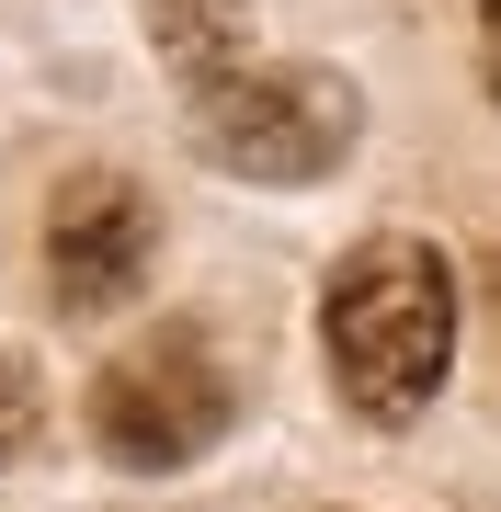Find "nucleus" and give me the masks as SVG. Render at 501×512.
I'll return each instance as SVG.
<instances>
[{
	"instance_id": "nucleus-1",
	"label": "nucleus",
	"mask_w": 501,
	"mask_h": 512,
	"mask_svg": "<svg viewBox=\"0 0 501 512\" xmlns=\"http://www.w3.org/2000/svg\"><path fill=\"white\" fill-rule=\"evenodd\" d=\"M319 342L365 421H410L456 365V274L422 239H365L319 296Z\"/></svg>"
},
{
	"instance_id": "nucleus-2",
	"label": "nucleus",
	"mask_w": 501,
	"mask_h": 512,
	"mask_svg": "<svg viewBox=\"0 0 501 512\" xmlns=\"http://www.w3.org/2000/svg\"><path fill=\"white\" fill-rule=\"evenodd\" d=\"M194 148L240 183H319L353 148V92L331 69H274V57H228L194 80Z\"/></svg>"
},
{
	"instance_id": "nucleus-3",
	"label": "nucleus",
	"mask_w": 501,
	"mask_h": 512,
	"mask_svg": "<svg viewBox=\"0 0 501 512\" xmlns=\"http://www.w3.org/2000/svg\"><path fill=\"white\" fill-rule=\"evenodd\" d=\"M217 433H228V365L194 330H149V342H126L92 376V444L114 467H137V478L194 467Z\"/></svg>"
},
{
	"instance_id": "nucleus-4",
	"label": "nucleus",
	"mask_w": 501,
	"mask_h": 512,
	"mask_svg": "<svg viewBox=\"0 0 501 512\" xmlns=\"http://www.w3.org/2000/svg\"><path fill=\"white\" fill-rule=\"evenodd\" d=\"M149 251H160V217H149V194L126 183V171H80L69 194H57V217H46V285H57V308H126L137 285H149Z\"/></svg>"
},
{
	"instance_id": "nucleus-5",
	"label": "nucleus",
	"mask_w": 501,
	"mask_h": 512,
	"mask_svg": "<svg viewBox=\"0 0 501 512\" xmlns=\"http://www.w3.org/2000/svg\"><path fill=\"white\" fill-rule=\"evenodd\" d=\"M23 433H35V376H23L12 353H0V467L23 456Z\"/></svg>"
},
{
	"instance_id": "nucleus-6",
	"label": "nucleus",
	"mask_w": 501,
	"mask_h": 512,
	"mask_svg": "<svg viewBox=\"0 0 501 512\" xmlns=\"http://www.w3.org/2000/svg\"><path fill=\"white\" fill-rule=\"evenodd\" d=\"M479 69H490V92H501V0H490V35H479Z\"/></svg>"
}]
</instances>
